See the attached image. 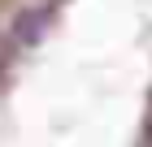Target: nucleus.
<instances>
[{
  "instance_id": "obj_1",
  "label": "nucleus",
  "mask_w": 152,
  "mask_h": 147,
  "mask_svg": "<svg viewBox=\"0 0 152 147\" xmlns=\"http://www.w3.org/2000/svg\"><path fill=\"white\" fill-rule=\"evenodd\" d=\"M148 130H152V108H148Z\"/></svg>"
}]
</instances>
